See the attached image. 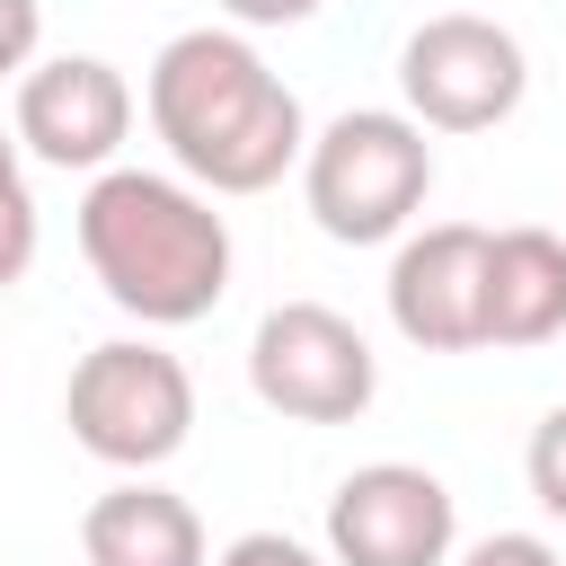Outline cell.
I'll return each instance as SVG.
<instances>
[{
  "instance_id": "obj_8",
  "label": "cell",
  "mask_w": 566,
  "mask_h": 566,
  "mask_svg": "<svg viewBox=\"0 0 566 566\" xmlns=\"http://www.w3.org/2000/svg\"><path fill=\"white\" fill-rule=\"evenodd\" d=\"M9 133H18V150L44 159V168H88V177H106L115 150H124V133H133V80H124L106 53L27 62Z\"/></svg>"
},
{
  "instance_id": "obj_16",
  "label": "cell",
  "mask_w": 566,
  "mask_h": 566,
  "mask_svg": "<svg viewBox=\"0 0 566 566\" xmlns=\"http://www.w3.org/2000/svg\"><path fill=\"white\" fill-rule=\"evenodd\" d=\"M460 566H557V548H548L539 531H486Z\"/></svg>"
},
{
  "instance_id": "obj_10",
  "label": "cell",
  "mask_w": 566,
  "mask_h": 566,
  "mask_svg": "<svg viewBox=\"0 0 566 566\" xmlns=\"http://www.w3.org/2000/svg\"><path fill=\"white\" fill-rule=\"evenodd\" d=\"M80 557L88 566H212L203 513L159 486V478H124L80 513Z\"/></svg>"
},
{
  "instance_id": "obj_12",
  "label": "cell",
  "mask_w": 566,
  "mask_h": 566,
  "mask_svg": "<svg viewBox=\"0 0 566 566\" xmlns=\"http://www.w3.org/2000/svg\"><path fill=\"white\" fill-rule=\"evenodd\" d=\"M35 239H44V221H35V195H27V159H18V133H0V292L27 283Z\"/></svg>"
},
{
  "instance_id": "obj_4",
  "label": "cell",
  "mask_w": 566,
  "mask_h": 566,
  "mask_svg": "<svg viewBox=\"0 0 566 566\" xmlns=\"http://www.w3.org/2000/svg\"><path fill=\"white\" fill-rule=\"evenodd\" d=\"M62 424H71V442L88 460H106L124 478H150L195 433V371L150 336H106V345H88L71 363Z\"/></svg>"
},
{
  "instance_id": "obj_1",
  "label": "cell",
  "mask_w": 566,
  "mask_h": 566,
  "mask_svg": "<svg viewBox=\"0 0 566 566\" xmlns=\"http://www.w3.org/2000/svg\"><path fill=\"white\" fill-rule=\"evenodd\" d=\"M142 106H150V133L168 142L177 177L203 186V195H265L310 150L301 97L283 88V71H265V53L239 27L168 35L150 53Z\"/></svg>"
},
{
  "instance_id": "obj_7",
  "label": "cell",
  "mask_w": 566,
  "mask_h": 566,
  "mask_svg": "<svg viewBox=\"0 0 566 566\" xmlns=\"http://www.w3.org/2000/svg\"><path fill=\"white\" fill-rule=\"evenodd\" d=\"M460 504L416 460H371L327 495V566H451Z\"/></svg>"
},
{
  "instance_id": "obj_5",
  "label": "cell",
  "mask_w": 566,
  "mask_h": 566,
  "mask_svg": "<svg viewBox=\"0 0 566 566\" xmlns=\"http://www.w3.org/2000/svg\"><path fill=\"white\" fill-rule=\"evenodd\" d=\"M248 389L292 424H354L380 398V354L327 301H274L248 336Z\"/></svg>"
},
{
  "instance_id": "obj_3",
  "label": "cell",
  "mask_w": 566,
  "mask_h": 566,
  "mask_svg": "<svg viewBox=\"0 0 566 566\" xmlns=\"http://www.w3.org/2000/svg\"><path fill=\"white\" fill-rule=\"evenodd\" d=\"M433 195V142L407 106H345L301 150V203L336 248L407 239Z\"/></svg>"
},
{
  "instance_id": "obj_13",
  "label": "cell",
  "mask_w": 566,
  "mask_h": 566,
  "mask_svg": "<svg viewBox=\"0 0 566 566\" xmlns=\"http://www.w3.org/2000/svg\"><path fill=\"white\" fill-rule=\"evenodd\" d=\"M522 469H531V495H539V513H548V522H566V407H548V416L531 424V451H522Z\"/></svg>"
},
{
  "instance_id": "obj_17",
  "label": "cell",
  "mask_w": 566,
  "mask_h": 566,
  "mask_svg": "<svg viewBox=\"0 0 566 566\" xmlns=\"http://www.w3.org/2000/svg\"><path fill=\"white\" fill-rule=\"evenodd\" d=\"M230 27H301V18H318L327 0H212Z\"/></svg>"
},
{
  "instance_id": "obj_2",
  "label": "cell",
  "mask_w": 566,
  "mask_h": 566,
  "mask_svg": "<svg viewBox=\"0 0 566 566\" xmlns=\"http://www.w3.org/2000/svg\"><path fill=\"white\" fill-rule=\"evenodd\" d=\"M80 256L97 292L142 327H195L230 292V221L203 186L159 168H106L80 195Z\"/></svg>"
},
{
  "instance_id": "obj_11",
  "label": "cell",
  "mask_w": 566,
  "mask_h": 566,
  "mask_svg": "<svg viewBox=\"0 0 566 566\" xmlns=\"http://www.w3.org/2000/svg\"><path fill=\"white\" fill-rule=\"evenodd\" d=\"M566 336V239L539 221L486 230V345H548Z\"/></svg>"
},
{
  "instance_id": "obj_15",
  "label": "cell",
  "mask_w": 566,
  "mask_h": 566,
  "mask_svg": "<svg viewBox=\"0 0 566 566\" xmlns=\"http://www.w3.org/2000/svg\"><path fill=\"white\" fill-rule=\"evenodd\" d=\"M44 44V0H0V80H27Z\"/></svg>"
},
{
  "instance_id": "obj_14",
  "label": "cell",
  "mask_w": 566,
  "mask_h": 566,
  "mask_svg": "<svg viewBox=\"0 0 566 566\" xmlns=\"http://www.w3.org/2000/svg\"><path fill=\"white\" fill-rule=\"evenodd\" d=\"M212 566H327L310 539H292V531H239Z\"/></svg>"
},
{
  "instance_id": "obj_9",
  "label": "cell",
  "mask_w": 566,
  "mask_h": 566,
  "mask_svg": "<svg viewBox=\"0 0 566 566\" xmlns=\"http://www.w3.org/2000/svg\"><path fill=\"white\" fill-rule=\"evenodd\" d=\"M389 327L424 354H478L486 345V230L478 221H424L398 239Z\"/></svg>"
},
{
  "instance_id": "obj_6",
  "label": "cell",
  "mask_w": 566,
  "mask_h": 566,
  "mask_svg": "<svg viewBox=\"0 0 566 566\" xmlns=\"http://www.w3.org/2000/svg\"><path fill=\"white\" fill-rule=\"evenodd\" d=\"M531 88V53L513 27L442 9L398 44V97L424 133H495Z\"/></svg>"
}]
</instances>
